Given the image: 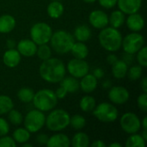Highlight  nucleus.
I'll return each instance as SVG.
<instances>
[{
  "mask_svg": "<svg viewBox=\"0 0 147 147\" xmlns=\"http://www.w3.org/2000/svg\"><path fill=\"white\" fill-rule=\"evenodd\" d=\"M40 76L43 80L51 84L59 83L65 76L66 69L62 60L50 58L43 60L39 68Z\"/></svg>",
  "mask_w": 147,
  "mask_h": 147,
  "instance_id": "nucleus-1",
  "label": "nucleus"
},
{
  "mask_svg": "<svg viewBox=\"0 0 147 147\" xmlns=\"http://www.w3.org/2000/svg\"><path fill=\"white\" fill-rule=\"evenodd\" d=\"M122 35L118 28L113 27H105L101 29L98 34L100 45L107 51L115 53L121 47Z\"/></svg>",
  "mask_w": 147,
  "mask_h": 147,
  "instance_id": "nucleus-2",
  "label": "nucleus"
},
{
  "mask_svg": "<svg viewBox=\"0 0 147 147\" xmlns=\"http://www.w3.org/2000/svg\"><path fill=\"white\" fill-rule=\"evenodd\" d=\"M51 47L59 54H65L71 51L72 45L75 42L73 35L63 29H59L53 33L50 41Z\"/></svg>",
  "mask_w": 147,
  "mask_h": 147,
  "instance_id": "nucleus-3",
  "label": "nucleus"
},
{
  "mask_svg": "<svg viewBox=\"0 0 147 147\" xmlns=\"http://www.w3.org/2000/svg\"><path fill=\"white\" fill-rule=\"evenodd\" d=\"M58 98L52 90L42 89L34 93L33 104L34 108L41 112H49L58 104Z\"/></svg>",
  "mask_w": 147,
  "mask_h": 147,
  "instance_id": "nucleus-4",
  "label": "nucleus"
},
{
  "mask_svg": "<svg viewBox=\"0 0 147 147\" xmlns=\"http://www.w3.org/2000/svg\"><path fill=\"white\" fill-rule=\"evenodd\" d=\"M70 118L69 113L65 109H52L51 113L46 117L45 125L52 132H59L70 125Z\"/></svg>",
  "mask_w": 147,
  "mask_h": 147,
  "instance_id": "nucleus-5",
  "label": "nucleus"
},
{
  "mask_svg": "<svg viewBox=\"0 0 147 147\" xmlns=\"http://www.w3.org/2000/svg\"><path fill=\"white\" fill-rule=\"evenodd\" d=\"M92 114L99 121L103 123L114 122L119 116V112L116 107L109 102H102L96 105Z\"/></svg>",
  "mask_w": 147,
  "mask_h": 147,
  "instance_id": "nucleus-6",
  "label": "nucleus"
},
{
  "mask_svg": "<svg viewBox=\"0 0 147 147\" xmlns=\"http://www.w3.org/2000/svg\"><path fill=\"white\" fill-rule=\"evenodd\" d=\"M53 34V29L51 26L46 22H36L30 28L31 40L37 45L47 44L50 41Z\"/></svg>",
  "mask_w": 147,
  "mask_h": 147,
  "instance_id": "nucleus-7",
  "label": "nucleus"
},
{
  "mask_svg": "<svg viewBox=\"0 0 147 147\" xmlns=\"http://www.w3.org/2000/svg\"><path fill=\"white\" fill-rule=\"evenodd\" d=\"M25 128L30 133H36L40 131L46 122V116L44 112H41L38 109L30 110L23 119Z\"/></svg>",
  "mask_w": 147,
  "mask_h": 147,
  "instance_id": "nucleus-8",
  "label": "nucleus"
},
{
  "mask_svg": "<svg viewBox=\"0 0 147 147\" xmlns=\"http://www.w3.org/2000/svg\"><path fill=\"white\" fill-rule=\"evenodd\" d=\"M145 46V38L139 32H132L122 38L121 47L125 53L135 54Z\"/></svg>",
  "mask_w": 147,
  "mask_h": 147,
  "instance_id": "nucleus-9",
  "label": "nucleus"
},
{
  "mask_svg": "<svg viewBox=\"0 0 147 147\" xmlns=\"http://www.w3.org/2000/svg\"><path fill=\"white\" fill-rule=\"evenodd\" d=\"M120 124L121 129L128 134H137L141 128L140 118L132 112L125 113L120 120Z\"/></svg>",
  "mask_w": 147,
  "mask_h": 147,
  "instance_id": "nucleus-10",
  "label": "nucleus"
},
{
  "mask_svg": "<svg viewBox=\"0 0 147 147\" xmlns=\"http://www.w3.org/2000/svg\"><path fill=\"white\" fill-rule=\"evenodd\" d=\"M67 71L76 78H81L90 71L89 64L82 59H72L67 64Z\"/></svg>",
  "mask_w": 147,
  "mask_h": 147,
  "instance_id": "nucleus-11",
  "label": "nucleus"
},
{
  "mask_svg": "<svg viewBox=\"0 0 147 147\" xmlns=\"http://www.w3.org/2000/svg\"><path fill=\"white\" fill-rule=\"evenodd\" d=\"M129 91L123 86H113L109 91V99L114 104H124L129 100Z\"/></svg>",
  "mask_w": 147,
  "mask_h": 147,
  "instance_id": "nucleus-12",
  "label": "nucleus"
},
{
  "mask_svg": "<svg viewBox=\"0 0 147 147\" xmlns=\"http://www.w3.org/2000/svg\"><path fill=\"white\" fill-rule=\"evenodd\" d=\"M89 22L93 28L102 29L109 25V16L103 10L95 9L90 13Z\"/></svg>",
  "mask_w": 147,
  "mask_h": 147,
  "instance_id": "nucleus-13",
  "label": "nucleus"
},
{
  "mask_svg": "<svg viewBox=\"0 0 147 147\" xmlns=\"http://www.w3.org/2000/svg\"><path fill=\"white\" fill-rule=\"evenodd\" d=\"M16 48L21 55L24 57H32L36 54L37 45L32 40L23 39L16 44Z\"/></svg>",
  "mask_w": 147,
  "mask_h": 147,
  "instance_id": "nucleus-14",
  "label": "nucleus"
},
{
  "mask_svg": "<svg viewBox=\"0 0 147 147\" xmlns=\"http://www.w3.org/2000/svg\"><path fill=\"white\" fill-rule=\"evenodd\" d=\"M116 4L124 14L130 15L137 13L140 9L142 0H118Z\"/></svg>",
  "mask_w": 147,
  "mask_h": 147,
  "instance_id": "nucleus-15",
  "label": "nucleus"
},
{
  "mask_svg": "<svg viewBox=\"0 0 147 147\" xmlns=\"http://www.w3.org/2000/svg\"><path fill=\"white\" fill-rule=\"evenodd\" d=\"M125 22H127V28L132 32H140L145 27V20L138 12L128 15Z\"/></svg>",
  "mask_w": 147,
  "mask_h": 147,
  "instance_id": "nucleus-16",
  "label": "nucleus"
},
{
  "mask_svg": "<svg viewBox=\"0 0 147 147\" xmlns=\"http://www.w3.org/2000/svg\"><path fill=\"white\" fill-rule=\"evenodd\" d=\"M21 54L19 52L14 49H8L3 55V62L9 68L16 67L21 62Z\"/></svg>",
  "mask_w": 147,
  "mask_h": 147,
  "instance_id": "nucleus-17",
  "label": "nucleus"
},
{
  "mask_svg": "<svg viewBox=\"0 0 147 147\" xmlns=\"http://www.w3.org/2000/svg\"><path fill=\"white\" fill-rule=\"evenodd\" d=\"M97 84H98V79L90 73L81 78V81L79 82L80 89L84 93H87V94L93 92L96 89Z\"/></svg>",
  "mask_w": 147,
  "mask_h": 147,
  "instance_id": "nucleus-18",
  "label": "nucleus"
},
{
  "mask_svg": "<svg viewBox=\"0 0 147 147\" xmlns=\"http://www.w3.org/2000/svg\"><path fill=\"white\" fill-rule=\"evenodd\" d=\"M47 147H69L71 146V140L64 134H56L48 138Z\"/></svg>",
  "mask_w": 147,
  "mask_h": 147,
  "instance_id": "nucleus-19",
  "label": "nucleus"
},
{
  "mask_svg": "<svg viewBox=\"0 0 147 147\" xmlns=\"http://www.w3.org/2000/svg\"><path fill=\"white\" fill-rule=\"evenodd\" d=\"M16 22L14 16L11 15H3L0 16V33L8 34L10 33L16 27Z\"/></svg>",
  "mask_w": 147,
  "mask_h": 147,
  "instance_id": "nucleus-20",
  "label": "nucleus"
},
{
  "mask_svg": "<svg viewBox=\"0 0 147 147\" xmlns=\"http://www.w3.org/2000/svg\"><path fill=\"white\" fill-rule=\"evenodd\" d=\"M64 5L60 1L52 0V2L48 4L47 11L48 16L53 19L59 18L64 13Z\"/></svg>",
  "mask_w": 147,
  "mask_h": 147,
  "instance_id": "nucleus-21",
  "label": "nucleus"
},
{
  "mask_svg": "<svg viewBox=\"0 0 147 147\" xmlns=\"http://www.w3.org/2000/svg\"><path fill=\"white\" fill-rule=\"evenodd\" d=\"M128 70V65L122 59H118L114 65H112V75L116 79H122L127 76Z\"/></svg>",
  "mask_w": 147,
  "mask_h": 147,
  "instance_id": "nucleus-22",
  "label": "nucleus"
},
{
  "mask_svg": "<svg viewBox=\"0 0 147 147\" xmlns=\"http://www.w3.org/2000/svg\"><path fill=\"white\" fill-rule=\"evenodd\" d=\"M70 52L71 53L74 58L82 59H85V58L89 54L88 47L84 44V42H81V41L74 42Z\"/></svg>",
  "mask_w": 147,
  "mask_h": 147,
  "instance_id": "nucleus-23",
  "label": "nucleus"
},
{
  "mask_svg": "<svg viewBox=\"0 0 147 147\" xmlns=\"http://www.w3.org/2000/svg\"><path fill=\"white\" fill-rule=\"evenodd\" d=\"M59 83L60 86L64 87L67 93H76L80 89L79 81L72 76L64 78Z\"/></svg>",
  "mask_w": 147,
  "mask_h": 147,
  "instance_id": "nucleus-24",
  "label": "nucleus"
},
{
  "mask_svg": "<svg viewBox=\"0 0 147 147\" xmlns=\"http://www.w3.org/2000/svg\"><path fill=\"white\" fill-rule=\"evenodd\" d=\"M126 22V14H124L121 10L117 9L114 10L110 16H109V24H110V27H113L115 28H121Z\"/></svg>",
  "mask_w": 147,
  "mask_h": 147,
  "instance_id": "nucleus-25",
  "label": "nucleus"
},
{
  "mask_svg": "<svg viewBox=\"0 0 147 147\" xmlns=\"http://www.w3.org/2000/svg\"><path fill=\"white\" fill-rule=\"evenodd\" d=\"M91 29L87 25H79L74 30V39L78 41L85 42L91 37Z\"/></svg>",
  "mask_w": 147,
  "mask_h": 147,
  "instance_id": "nucleus-26",
  "label": "nucleus"
},
{
  "mask_svg": "<svg viewBox=\"0 0 147 147\" xmlns=\"http://www.w3.org/2000/svg\"><path fill=\"white\" fill-rule=\"evenodd\" d=\"M71 145L73 147H88L90 146V138L85 133L78 132L73 136Z\"/></svg>",
  "mask_w": 147,
  "mask_h": 147,
  "instance_id": "nucleus-27",
  "label": "nucleus"
},
{
  "mask_svg": "<svg viewBox=\"0 0 147 147\" xmlns=\"http://www.w3.org/2000/svg\"><path fill=\"white\" fill-rule=\"evenodd\" d=\"M96 105V102L95 98L89 95L83 96L79 102V107H80L81 110L84 112H86V113L92 112L93 109H95Z\"/></svg>",
  "mask_w": 147,
  "mask_h": 147,
  "instance_id": "nucleus-28",
  "label": "nucleus"
},
{
  "mask_svg": "<svg viewBox=\"0 0 147 147\" xmlns=\"http://www.w3.org/2000/svg\"><path fill=\"white\" fill-rule=\"evenodd\" d=\"M30 132L28 131L25 127H19L16 128L12 134V138L16 141V143L18 144H23L25 142H28L30 139Z\"/></svg>",
  "mask_w": 147,
  "mask_h": 147,
  "instance_id": "nucleus-29",
  "label": "nucleus"
},
{
  "mask_svg": "<svg viewBox=\"0 0 147 147\" xmlns=\"http://www.w3.org/2000/svg\"><path fill=\"white\" fill-rule=\"evenodd\" d=\"M146 140L141 136V134H133L127 138L125 146L126 147H145Z\"/></svg>",
  "mask_w": 147,
  "mask_h": 147,
  "instance_id": "nucleus-30",
  "label": "nucleus"
},
{
  "mask_svg": "<svg viewBox=\"0 0 147 147\" xmlns=\"http://www.w3.org/2000/svg\"><path fill=\"white\" fill-rule=\"evenodd\" d=\"M34 96V91L30 88L23 87L17 91V97L19 101L23 103L31 102L33 101Z\"/></svg>",
  "mask_w": 147,
  "mask_h": 147,
  "instance_id": "nucleus-31",
  "label": "nucleus"
},
{
  "mask_svg": "<svg viewBox=\"0 0 147 147\" xmlns=\"http://www.w3.org/2000/svg\"><path fill=\"white\" fill-rule=\"evenodd\" d=\"M14 108L12 99L5 95H0V115L8 114Z\"/></svg>",
  "mask_w": 147,
  "mask_h": 147,
  "instance_id": "nucleus-32",
  "label": "nucleus"
},
{
  "mask_svg": "<svg viewBox=\"0 0 147 147\" xmlns=\"http://www.w3.org/2000/svg\"><path fill=\"white\" fill-rule=\"evenodd\" d=\"M70 125L75 130H81L85 127L86 120L81 115H74L70 118Z\"/></svg>",
  "mask_w": 147,
  "mask_h": 147,
  "instance_id": "nucleus-33",
  "label": "nucleus"
},
{
  "mask_svg": "<svg viewBox=\"0 0 147 147\" xmlns=\"http://www.w3.org/2000/svg\"><path fill=\"white\" fill-rule=\"evenodd\" d=\"M36 54L39 57V59H41L42 61L47 60V59H50L52 56V49L47 44L39 45V47H37V50H36Z\"/></svg>",
  "mask_w": 147,
  "mask_h": 147,
  "instance_id": "nucleus-34",
  "label": "nucleus"
},
{
  "mask_svg": "<svg viewBox=\"0 0 147 147\" xmlns=\"http://www.w3.org/2000/svg\"><path fill=\"white\" fill-rule=\"evenodd\" d=\"M8 121L14 126H19L23 121V116L20 111L12 109L8 113Z\"/></svg>",
  "mask_w": 147,
  "mask_h": 147,
  "instance_id": "nucleus-35",
  "label": "nucleus"
},
{
  "mask_svg": "<svg viewBox=\"0 0 147 147\" xmlns=\"http://www.w3.org/2000/svg\"><path fill=\"white\" fill-rule=\"evenodd\" d=\"M142 71H143V67L140 66V65H132L128 70L127 76L128 77L129 80L131 81H136L140 79L142 76Z\"/></svg>",
  "mask_w": 147,
  "mask_h": 147,
  "instance_id": "nucleus-36",
  "label": "nucleus"
},
{
  "mask_svg": "<svg viewBox=\"0 0 147 147\" xmlns=\"http://www.w3.org/2000/svg\"><path fill=\"white\" fill-rule=\"evenodd\" d=\"M137 61L139 63V65L140 66H142L143 68L147 66V47L146 46H144L142 48H140L137 53Z\"/></svg>",
  "mask_w": 147,
  "mask_h": 147,
  "instance_id": "nucleus-37",
  "label": "nucleus"
},
{
  "mask_svg": "<svg viewBox=\"0 0 147 147\" xmlns=\"http://www.w3.org/2000/svg\"><path fill=\"white\" fill-rule=\"evenodd\" d=\"M16 146V143L12 137H9L8 135L1 136L0 147H15Z\"/></svg>",
  "mask_w": 147,
  "mask_h": 147,
  "instance_id": "nucleus-38",
  "label": "nucleus"
},
{
  "mask_svg": "<svg viewBox=\"0 0 147 147\" xmlns=\"http://www.w3.org/2000/svg\"><path fill=\"white\" fill-rule=\"evenodd\" d=\"M137 104L140 110L146 112L147 111V94L143 92V94L140 95L137 98Z\"/></svg>",
  "mask_w": 147,
  "mask_h": 147,
  "instance_id": "nucleus-39",
  "label": "nucleus"
},
{
  "mask_svg": "<svg viewBox=\"0 0 147 147\" xmlns=\"http://www.w3.org/2000/svg\"><path fill=\"white\" fill-rule=\"evenodd\" d=\"M9 132V122L0 117V137L1 136H4V135H7Z\"/></svg>",
  "mask_w": 147,
  "mask_h": 147,
  "instance_id": "nucleus-40",
  "label": "nucleus"
},
{
  "mask_svg": "<svg viewBox=\"0 0 147 147\" xmlns=\"http://www.w3.org/2000/svg\"><path fill=\"white\" fill-rule=\"evenodd\" d=\"M118 0H98L100 5L105 9H112L117 3Z\"/></svg>",
  "mask_w": 147,
  "mask_h": 147,
  "instance_id": "nucleus-41",
  "label": "nucleus"
},
{
  "mask_svg": "<svg viewBox=\"0 0 147 147\" xmlns=\"http://www.w3.org/2000/svg\"><path fill=\"white\" fill-rule=\"evenodd\" d=\"M55 93V95H56V96H57V98L58 99H63V98H65L66 96H67V91L65 90V88L64 87H62V86H59L57 90H56V91L54 92Z\"/></svg>",
  "mask_w": 147,
  "mask_h": 147,
  "instance_id": "nucleus-42",
  "label": "nucleus"
},
{
  "mask_svg": "<svg viewBox=\"0 0 147 147\" xmlns=\"http://www.w3.org/2000/svg\"><path fill=\"white\" fill-rule=\"evenodd\" d=\"M48 136L45 134H40L36 136V142L40 145H47L48 140Z\"/></svg>",
  "mask_w": 147,
  "mask_h": 147,
  "instance_id": "nucleus-43",
  "label": "nucleus"
},
{
  "mask_svg": "<svg viewBox=\"0 0 147 147\" xmlns=\"http://www.w3.org/2000/svg\"><path fill=\"white\" fill-rule=\"evenodd\" d=\"M104 74H105L104 73V71L102 68H96V69H94L93 70V73H92V75L96 78H97V79L102 78L104 77Z\"/></svg>",
  "mask_w": 147,
  "mask_h": 147,
  "instance_id": "nucleus-44",
  "label": "nucleus"
},
{
  "mask_svg": "<svg viewBox=\"0 0 147 147\" xmlns=\"http://www.w3.org/2000/svg\"><path fill=\"white\" fill-rule=\"evenodd\" d=\"M133 56H134V54H130V53H126L123 55L122 60H123L124 62H126L127 65H131V64L133 63V61H134Z\"/></svg>",
  "mask_w": 147,
  "mask_h": 147,
  "instance_id": "nucleus-45",
  "label": "nucleus"
},
{
  "mask_svg": "<svg viewBox=\"0 0 147 147\" xmlns=\"http://www.w3.org/2000/svg\"><path fill=\"white\" fill-rule=\"evenodd\" d=\"M119 59H118V57L115 55V54H114V53H111V54H109V55H108V58H107V61H108V63L109 64V65H114L117 60H118Z\"/></svg>",
  "mask_w": 147,
  "mask_h": 147,
  "instance_id": "nucleus-46",
  "label": "nucleus"
},
{
  "mask_svg": "<svg viewBox=\"0 0 147 147\" xmlns=\"http://www.w3.org/2000/svg\"><path fill=\"white\" fill-rule=\"evenodd\" d=\"M6 46L8 49H14L16 47V42L12 39H8L6 41Z\"/></svg>",
  "mask_w": 147,
  "mask_h": 147,
  "instance_id": "nucleus-47",
  "label": "nucleus"
},
{
  "mask_svg": "<svg viewBox=\"0 0 147 147\" xmlns=\"http://www.w3.org/2000/svg\"><path fill=\"white\" fill-rule=\"evenodd\" d=\"M140 86H141V89L143 90V92L147 93V78L145 77L142 78L141 82H140Z\"/></svg>",
  "mask_w": 147,
  "mask_h": 147,
  "instance_id": "nucleus-48",
  "label": "nucleus"
},
{
  "mask_svg": "<svg viewBox=\"0 0 147 147\" xmlns=\"http://www.w3.org/2000/svg\"><path fill=\"white\" fill-rule=\"evenodd\" d=\"M91 146L93 147H104L106 146V144L103 142V141H102V140H95L92 144H91Z\"/></svg>",
  "mask_w": 147,
  "mask_h": 147,
  "instance_id": "nucleus-49",
  "label": "nucleus"
},
{
  "mask_svg": "<svg viewBox=\"0 0 147 147\" xmlns=\"http://www.w3.org/2000/svg\"><path fill=\"white\" fill-rule=\"evenodd\" d=\"M147 117L145 116L144 119L142 120V121H140V124H141V127H143V130H147Z\"/></svg>",
  "mask_w": 147,
  "mask_h": 147,
  "instance_id": "nucleus-50",
  "label": "nucleus"
},
{
  "mask_svg": "<svg viewBox=\"0 0 147 147\" xmlns=\"http://www.w3.org/2000/svg\"><path fill=\"white\" fill-rule=\"evenodd\" d=\"M102 87L104 89H108V88H111V82L109 80H106L103 84H102Z\"/></svg>",
  "mask_w": 147,
  "mask_h": 147,
  "instance_id": "nucleus-51",
  "label": "nucleus"
},
{
  "mask_svg": "<svg viewBox=\"0 0 147 147\" xmlns=\"http://www.w3.org/2000/svg\"><path fill=\"white\" fill-rule=\"evenodd\" d=\"M109 147H122L121 146V144H120V143H117V142H114V143H111L109 146Z\"/></svg>",
  "mask_w": 147,
  "mask_h": 147,
  "instance_id": "nucleus-52",
  "label": "nucleus"
},
{
  "mask_svg": "<svg viewBox=\"0 0 147 147\" xmlns=\"http://www.w3.org/2000/svg\"><path fill=\"white\" fill-rule=\"evenodd\" d=\"M141 136L144 138V140H147V130H143Z\"/></svg>",
  "mask_w": 147,
  "mask_h": 147,
  "instance_id": "nucleus-53",
  "label": "nucleus"
},
{
  "mask_svg": "<svg viewBox=\"0 0 147 147\" xmlns=\"http://www.w3.org/2000/svg\"><path fill=\"white\" fill-rule=\"evenodd\" d=\"M22 146L23 147H32L33 146V145H32V144H29V143H28V142H25V143H23V144H22Z\"/></svg>",
  "mask_w": 147,
  "mask_h": 147,
  "instance_id": "nucleus-54",
  "label": "nucleus"
},
{
  "mask_svg": "<svg viewBox=\"0 0 147 147\" xmlns=\"http://www.w3.org/2000/svg\"><path fill=\"white\" fill-rule=\"evenodd\" d=\"M84 2H85V3H95L96 0H83Z\"/></svg>",
  "mask_w": 147,
  "mask_h": 147,
  "instance_id": "nucleus-55",
  "label": "nucleus"
},
{
  "mask_svg": "<svg viewBox=\"0 0 147 147\" xmlns=\"http://www.w3.org/2000/svg\"><path fill=\"white\" fill-rule=\"evenodd\" d=\"M57 1H61V0H57Z\"/></svg>",
  "mask_w": 147,
  "mask_h": 147,
  "instance_id": "nucleus-56",
  "label": "nucleus"
}]
</instances>
